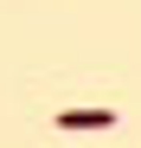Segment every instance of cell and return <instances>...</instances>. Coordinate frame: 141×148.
<instances>
[{
    "label": "cell",
    "instance_id": "1",
    "mask_svg": "<svg viewBox=\"0 0 141 148\" xmlns=\"http://www.w3.org/2000/svg\"><path fill=\"white\" fill-rule=\"evenodd\" d=\"M58 129H115V110H58Z\"/></svg>",
    "mask_w": 141,
    "mask_h": 148
}]
</instances>
